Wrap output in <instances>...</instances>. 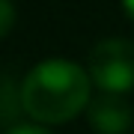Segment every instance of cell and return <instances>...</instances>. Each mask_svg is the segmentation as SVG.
Masks as SVG:
<instances>
[{
  "label": "cell",
  "mask_w": 134,
  "mask_h": 134,
  "mask_svg": "<svg viewBox=\"0 0 134 134\" xmlns=\"http://www.w3.org/2000/svg\"><path fill=\"white\" fill-rule=\"evenodd\" d=\"M6 134H51L45 125H36V122H21V125H12Z\"/></svg>",
  "instance_id": "cell-5"
},
{
  "label": "cell",
  "mask_w": 134,
  "mask_h": 134,
  "mask_svg": "<svg viewBox=\"0 0 134 134\" xmlns=\"http://www.w3.org/2000/svg\"><path fill=\"white\" fill-rule=\"evenodd\" d=\"M90 81L107 96H125L134 90V42L128 39H101L90 51Z\"/></svg>",
  "instance_id": "cell-2"
},
{
  "label": "cell",
  "mask_w": 134,
  "mask_h": 134,
  "mask_svg": "<svg viewBox=\"0 0 134 134\" xmlns=\"http://www.w3.org/2000/svg\"><path fill=\"white\" fill-rule=\"evenodd\" d=\"M92 81L72 60H42L24 75L21 92V110L33 116L39 125H63L72 122L81 110L92 101Z\"/></svg>",
  "instance_id": "cell-1"
},
{
  "label": "cell",
  "mask_w": 134,
  "mask_h": 134,
  "mask_svg": "<svg viewBox=\"0 0 134 134\" xmlns=\"http://www.w3.org/2000/svg\"><path fill=\"white\" fill-rule=\"evenodd\" d=\"M15 27V6L12 0H0V39Z\"/></svg>",
  "instance_id": "cell-4"
},
{
  "label": "cell",
  "mask_w": 134,
  "mask_h": 134,
  "mask_svg": "<svg viewBox=\"0 0 134 134\" xmlns=\"http://www.w3.org/2000/svg\"><path fill=\"white\" fill-rule=\"evenodd\" d=\"M86 116H90V125L96 134H125L131 128V104L125 101V96L101 92L98 98L90 101Z\"/></svg>",
  "instance_id": "cell-3"
},
{
  "label": "cell",
  "mask_w": 134,
  "mask_h": 134,
  "mask_svg": "<svg viewBox=\"0 0 134 134\" xmlns=\"http://www.w3.org/2000/svg\"><path fill=\"white\" fill-rule=\"evenodd\" d=\"M122 9H125V15L134 21V0H122Z\"/></svg>",
  "instance_id": "cell-6"
}]
</instances>
